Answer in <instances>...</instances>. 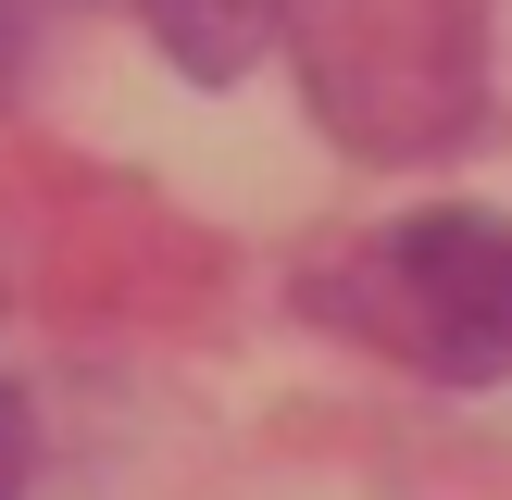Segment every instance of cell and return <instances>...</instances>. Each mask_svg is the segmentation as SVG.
<instances>
[{"label":"cell","mask_w":512,"mask_h":500,"mask_svg":"<svg viewBox=\"0 0 512 500\" xmlns=\"http://www.w3.org/2000/svg\"><path fill=\"white\" fill-rule=\"evenodd\" d=\"M275 38L363 163H438L488 113V0H275Z\"/></svg>","instance_id":"cell-1"},{"label":"cell","mask_w":512,"mask_h":500,"mask_svg":"<svg viewBox=\"0 0 512 500\" xmlns=\"http://www.w3.org/2000/svg\"><path fill=\"white\" fill-rule=\"evenodd\" d=\"M300 313L438 388L512 375V213H400L300 263Z\"/></svg>","instance_id":"cell-2"},{"label":"cell","mask_w":512,"mask_h":500,"mask_svg":"<svg viewBox=\"0 0 512 500\" xmlns=\"http://www.w3.org/2000/svg\"><path fill=\"white\" fill-rule=\"evenodd\" d=\"M113 13H138L150 38H163V63L200 75V88H238L275 50V0H113Z\"/></svg>","instance_id":"cell-3"},{"label":"cell","mask_w":512,"mask_h":500,"mask_svg":"<svg viewBox=\"0 0 512 500\" xmlns=\"http://www.w3.org/2000/svg\"><path fill=\"white\" fill-rule=\"evenodd\" d=\"M38 488V413H25V388H0V500Z\"/></svg>","instance_id":"cell-4"}]
</instances>
